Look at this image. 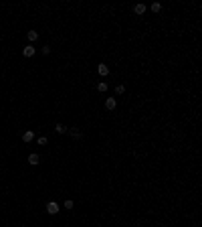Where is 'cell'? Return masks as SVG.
<instances>
[{"label": "cell", "instance_id": "1", "mask_svg": "<svg viewBox=\"0 0 202 227\" xmlns=\"http://www.w3.org/2000/svg\"><path fill=\"white\" fill-rule=\"evenodd\" d=\"M59 209H61V207H59V203H55V201H51V203L47 205V213H49V215H57Z\"/></svg>", "mask_w": 202, "mask_h": 227}, {"label": "cell", "instance_id": "2", "mask_svg": "<svg viewBox=\"0 0 202 227\" xmlns=\"http://www.w3.org/2000/svg\"><path fill=\"white\" fill-rule=\"evenodd\" d=\"M22 55H24V57H33V55H35V47L26 45L24 49H22Z\"/></svg>", "mask_w": 202, "mask_h": 227}, {"label": "cell", "instance_id": "3", "mask_svg": "<svg viewBox=\"0 0 202 227\" xmlns=\"http://www.w3.org/2000/svg\"><path fill=\"white\" fill-rule=\"evenodd\" d=\"M115 105H117V101H115L113 97H107V99H105V108H107V110H115Z\"/></svg>", "mask_w": 202, "mask_h": 227}, {"label": "cell", "instance_id": "4", "mask_svg": "<svg viewBox=\"0 0 202 227\" xmlns=\"http://www.w3.org/2000/svg\"><path fill=\"white\" fill-rule=\"evenodd\" d=\"M39 154H31V156H28V164H33V166H37V164H39Z\"/></svg>", "mask_w": 202, "mask_h": 227}, {"label": "cell", "instance_id": "5", "mask_svg": "<svg viewBox=\"0 0 202 227\" xmlns=\"http://www.w3.org/2000/svg\"><path fill=\"white\" fill-rule=\"evenodd\" d=\"M22 140H24V142H33V140H35V134L28 130V132H24V134H22Z\"/></svg>", "mask_w": 202, "mask_h": 227}, {"label": "cell", "instance_id": "6", "mask_svg": "<svg viewBox=\"0 0 202 227\" xmlns=\"http://www.w3.org/2000/svg\"><path fill=\"white\" fill-rule=\"evenodd\" d=\"M133 12H135V14H144V12H146V6H144V4H135V6H133Z\"/></svg>", "mask_w": 202, "mask_h": 227}, {"label": "cell", "instance_id": "7", "mask_svg": "<svg viewBox=\"0 0 202 227\" xmlns=\"http://www.w3.org/2000/svg\"><path fill=\"white\" fill-rule=\"evenodd\" d=\"M26 37H28V41L33 43V41H37V39H39V33H37V31H28V33H26Z\"/></svg>", "mask_w": 202, "mask_h": 227}, {"label": "cell", "instance_id": "8", "mask_svg": "<svg viewBox=\"0 0 202 227\" xmlns=\"http://www.w3.org/2000/svg\"><path fill=\"white\" fill-rule=\"evenodd\" d=\"M97 71H99V75H107V73H109V67H107V65H103V63H101V65H99V67H97Z\"/></svg>", "mask_w": 202, "mask_h": 227}, {"label": "cell", "instance_id": "9", "mask_svg": "<svg viewBox=\"0 0 202 227\" xmlns=\"http://www.w3.org/2000/svg\"><path fill=\"white\" fill-rule=\"evenodd\" d=\"M67 132H69L73 138H83V134L79 132V128H71V130H67Z\"/></svg>", "mask_w": 202, "mask_h": 227}, {"label": "cell", "instance_id": "10", "mask_svg": "<svg viewBox=\"0 0 202 227\" xmlns=\"http://www.w3.org/2000/svg\"><path fill=\"white\" fill-rule=\"evenodd\" d=\"M55 130H57V134H65L69 128H67V126H63V124H57V126H55Z\"/></svg>", "mask_w": 202, "mask_h": 227}, {"label": "cell", "instance_id": "11", "mask_svg": "<svg viewBox=\"0 0 202 227\" xmlns=\"http://www.w3.org/2000/svg\"><path fill=\"white\" fill-rule=\"evenodd\" d=\"M152 10H154V12H160V10H162V4H160V2H154V4H152Z\"/></svg>", "mask_w": 202, "mask_h": 227}, {"label": "cell", "instance_id": "12", "mask_svg": "<svg viewBox=\"0 0 202 227\" xmlns=\"http://www.w3.org/2000/svg\"><path fill=\"white\" fill-rule=\"evenodd\" d=\"M97 89H99V91H107V83H105V81H101V83L97 85Z\"/></svg>", "mask_w": 202, "mask_h": 227}, {"label": "cell", "instance_id": "13", "mask_svg": "<svg viewBox=\"0 0 202 227\" xmlns=\"http://www.w3.org/2000/svg\"><path fill=\"white\" fill-rule=\"evenodd\" d=\"M37 142H39L40 146H44V144H47L49 140H47V136H40V138H37Z\"/></svg>", "mask_w": 202, "mask_h": 227}, {"label": "cell", "instance_id": "14", "mask_svg": "<svg viewBox=\"0 0 202 227\" xmlns=\"http://www.w3.org/2000/svg\"><path fill=\"white\" fill-rule=\"evenodd\" d=\"M123 91H125V87H123V85H117V87H115V93H117V95H121Z\"/></svg>", "mask_w": 202, "mask_h": 227}, {"label": "cell", "instance_id": "15", "mask_svg": "<svg viewBox=\"0 0 202 227\" xmlns=\"http://www.w3.org/2000/svg\"><path fill=\"white\" fill-rule=\"evenodd\" d=\"M65 209H73V201H65Z\"/></svg>", "mask_w": 202, "mask_h": 227}]
</instances>
